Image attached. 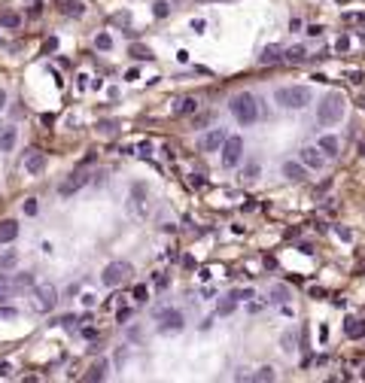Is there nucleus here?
Here are the masks:
<instances>
[{
  "label": "nucleus",
  "instance_id": "nucleus-1",
  "mask_svg": "<svg viewBox=\"0 0 365 383\" xmlns=\"http://www.w3.org/2000/svg\"><path fill=\"white\" fill-rule=\"evenodd\" d=\"M229 107H232V116L240 122L243 128L256 125V119H259V100H256L250 92H240V95H234Z\"/></svg>",
  "mask_w": 365,
  "mask_h": 383
},
{
  "label": "nucleus",
  "instance_id": "nucleus-2",
  "mask_svg": "<svg viewBox=\"0 0 365 383\" xmlns=\"http://www.w3.org/2000/svg\"><path fill=\"white\" fill-rule=\"evenodd\" d=\"M344 110H347L344 95H338V92L326 95V97L320 100V107H317V119H320V125H338V122L344 119Z\"/></svg>",
  "mask_w": 365,
  "mask_h": 383
},
{
  "label": "nucleus",
  "instance_id": "nucleus-3",
  "mask_svg": "<svg viewBox=\"0 0 365 383\" xmlns=\"http://www.w3.org/2000/svg\"><path fill=\"white\" fill-rule=\"evenodd\" d=\"M274 97L286 110H301V107L310 103V89H307V85H283V89L274 92Z\"/></svg>",
  "mask_w": 365,
  "mask_h": 383
},
{
  "label": "nucleus",
  "instance_id": "nucleus-4",
  "mask_svg": "<svg viewBox=\"0 0 365 383\" xmlns=\"http://www.w3.org/2000/svg\"><path fill=\"white\" fill-rule=\"evenodd\" d=\"M55 304H58V289H55V286H49V283L33 286L31 307L37 310V313H49V310H55Z\"/></svg>",
  "mask_w": 365,
  "mask_h": 383
},
{
  "label": "nucleus",
  "instance_id": "nucleus-5",
  "mask_svg": "<svg viewBox=\"0 0 365 383\" xmlns=\"http://www.w3.org/2000/svg\"><path fill=\"white\" fill-rule=\"evenodd\" d=\"M131 277V265L128 262H113V265H107L103 268V274H100V280H103V286H122Z\"/></svg>",
  "mask_w": 365,
  "mask_h": 383
},
{
  "label": "nucleus",
  "instance_id": "nucleus-6",
  "mask_svg": "<svg viewBox=\"0 0 365 383\" xmlns=\"http://www.w3.org/2000/svg\"><path fill=\"white\" fill-rule=\"evenodd\" d=\"M222 164L225 167H237L240 159H243V140L240 137H225V143H222Z\"/></svg>",
  "mask_w": 365,
  "mask_h": 383
},
{
  "label": "nucleus",
  "instance_id": "nucleus-7",
  "mask_svg": "<svg viewBox=\"0 0 365 383\" xmlns=\"http://www.w3.org/2000/svg\"><path fill=\"white\" fill-rule=\"evenodd\" d=\"M183 328V313L180 310H162L159 313V332L162 335H173Z\"/></svg>",
  "mask_w": 365,
  "mask_h": 383
},
{
  "label": "nucleus",
  "instance_id": "nucleus-8",
  "mask_svg": "<svg viewBox=\"0 0 365 383\" xmlns=\"http://www.w3.org/2000/svg\"><path fill=\"white\" fill-rule=\"evenodd\" d=\"M225 137H229V134H225L222 128H213V131H207L204 137H201V152H219L222 149V143H225Z\"/></svg>",
  "mask_w": 365,
  "mask_h": 383
},
{
  "label": "nucleus",
  "instance_id": "nucleus-9",
  "mask_svg": "<svg viewBox=\"0 0 365 383\" xmlns=\"http://www.w3.org/2000/svg\"><path fill=\"white\" fill-rule=\"evenodd\" d=\"M301 164L310 167V170H320L326 164V155L320 152V146H304L301 149Z\"/></svg>",
  "mask_w": 365,
  "mask_h": 383
},
{
  "label": "nucleus",
  "instance_id": "nucleus-10",
  "mask_svg": "<svg viewBox=\"0 0 365 383\" xmlns=\"http://www.w3.org/2000/svg\"><path fill=\"white\" fill-rule=\"evenodd\" d=\"M85 183H89V173L76 170V173H70V180H64V183H61V189H58V192H61V195L67 198V195H73V192H79Z\"/></svg>",
  "mask_w": 365,
  "mask_h": 383
},
{
  "label": "nucleus",
  "instance_id": "nucleus-11",
  "mask_svg": "<svg viewBox=\"0 0 365 383\" xmlns=\"http://www.w3.org/2000/svg\"><path fill=\"white\" fill-rule=\"evenodd\" d=\"M43 167H46V155H43L40 149H31V152L25 155V170L37 177V173H43Z\"/></svg>",
  "mask_w": 365,
  "mask_h": 383
},
{
  "label": "nucleus",
  "instance_id": "nucleus-12",
  "mask_svg": "<svg viewBox=\"0 0 365 383\" xmlns=\"http://www.w3.org/2000/svg\"><path fill=\"white\" fill-rule=\"evenodd\" d=\"M283 177L292 180V183H301V180L307 177V167H304L301 161H286V164H283Z\"/></svg>",
  "mask_w": 365,
  "mask_h": 383
},
{
  "label": "nucleus",
  "instance_id": "nucleus-13",
  "mask_svg": "<svg viewBox=\"0 0 365 383\" xmlns=\"http://www.w3.org/2000/svg\"><path fill=\"white\" fill-rule=\"evenodd\" d=\"M19 237V222L15 219H3L0 222V243H12Z\"/></svg>",
  "mask_w": 365,
  "mask_h": 383
},
{
  "label": "nucleus",
  "instance_id": "nucleus-14",
  "mask_svg": "<svg viewBox=\"0 0 365 383\" xmlns=\"http://www.w3.org/2000/svg\"><path fill=\"white\" fill-rule=\"evenodd\" d=\"M15 140H19V131H15L12 125L0 131V152H12L15 149Z\"/></svg>",
  "mask_w": 365,
  "mask_h": 383
},
{
  "label": "nucleus",
  "instance_id": "nucleus-15",
  "mask_svg": "<svg viewBox=\"0 0 365 383\" xmlns=\"http://www.w3.org/2000/svg\"><path fill=\"white\" fill-rule=\"evenodd\" d=\"M344 332H347V338H353V341H359V338H365V319H347L344 322Z\"/></svg>",
  "mask_w": 365,
  "mask_h": 383
},
{
  "label": "nucleus",
  "instance_id": "nucleus-16",
  "mask_svg": "<svg viewBox=\"0 0 365 383\" xmlns=\"http://www.w3.org/2000/svg\"><path fill=\"white\" fill-rule=\"evenodd\" d=\"M320 152L323 155H338V137H332V134H326V137H320Z\"/></svg>",
  "mask_w": 365,
  "mask_h": 383
},
{
  "label": "nucleus",
  "instance_id": "nucleus-17",
  "mask_svg": "<svg viewBox=\"0 0 365 383\" xmlns=\"http://www.w3.org/2000/svg\"><path fill=\"white\" fill-rule=\"evenodd\" d=\"M280 58H283V49H280V46H265V52L259 55V61H262V64H277Z\"/></svg>",
  "mask_w": 365,
  "mask_h": 383
},
{
  "label": "nucleus",
  "instance_id": "nucleus-18",
  "mask_svg": "<svg viewBox=\"0 0 365 383\" xmlns=\"http://www.w3.org/2000/svg\"><path fill=\"white\" fill-rule=\"evenodd\" d=\"M289 298H292L289 286H280V283H277V286H271V301H274V304H286Z\"/></svg>",
  "mask_w": 365,
  "mask_h": 383
},
{
  "label": "nucleus",
  "instance_id": "nucleus-19",
  "mask_svg": "<svg viewBox=\"0 0 365 383\" xmlns=\"http://www.w3.org/2000/svg\"><path fill=\"white\" fill-rule=\"evenodd\" d=\"M15 265H19V253H3L0 255V274H9Z\"/></svg>",
  "mask_w": 365,
  "mask_h": 383
},
{
  "label": "nucleus",
  "instance_id": "nucleus-20",
  "mask_svg": "<svg viewBox=\"0 0 365 383\" xmlns=\"http://www.w3.org/2000/svg\"><path fill=\"white\" fill-rule=\"evenodd\" d=\"M12 292H15V286H12V280H9V274H0V301H6Z\"/></svg>",
  "mask_w": 365,
  "mask_h": 383
},
{
  "label": "nucleus",
  "instance_id": "nucleus-21",
  "mask_svg": "<svg viewBox=\"0 0 365 383\" xmlns=\"http://www.w3.org/2000/svg\"><path fill=\"white\" fill-rule=\"evenodd\" d=\"M195 110H198V100L195 97H183L180 107H177V116H189V113H195Z\"/></svg>",
  "mask_w": 365,
  "mask_h": 383
},
{
  "label": "nucleus",
  "instance_id": "nucleus-22",
  "mask_svg": "<svg viewBox=\"0 0 365 383\" xmlns=\"http://www.w3.org/2000/svg\"><path fill=\"white\" fill-rule=\"evenodd\" d=\"M15 292H25V289H33V274H19L15 277Z\"/></svg>",
  "mask_w": 365,
  "mask_h": 383
},
{
  "label": "nucleus",
  "instance_id": "nucleus-23",
  "mask_svg": "<svg viewBox=\"0 0 365 383\" xmlns=\"http://www.w3.org/2000/svg\"><path fill=\"white\" fill-rule=\"evenodd\" d=\"M103 374H107V362H98V365H92V371L82 380H103Z\"/></svg>",
  "mask_w": 365,
  "mask_h": 383
},
{
  "label": "nucleus",
  "instance_id": "nucleus-24",
  "mask_svg": "<svg viewBox=\"0 0 365 383\" xmlns=\"http://www.w3.org/2000/svg\"><path fill=\"white\" fill-rule=\"evenodd\" d=\"M250 380H259V383H268V380H274V368H271V365H265V368H259L256 374H250Z\"/></svg>",
  "mask_w": 365,
  "mask_h": 383
},
{
  "label": "nucleus",
  "instance_id": "nucleus-25",
  "mask_svg": "<svg viewBox=\"0 0 365 383\" xmlns=\"http://www.w3.org/2000/svg\"><path fill=\"white\" fill-rule=\"evenodd\" d=\"M128 52H131V58H137V61H149V58H152V52H149L146 46H137V43H134Z\"/></svg>",
  "mask_w": 365,
  "mask_h": 383
},
{
  "label": "nucleus",
  "instance_id": "nucleus-26",
  "mask_svg": "<svg viewBox=\"0 0 365 383\" xmlns=\"http://www.w3.org/2000/svg\"><path fill=\"white\" fill-rule=\"evenodd\" d=\"M19 25H22V19L15 12H3L0 15V28H19Z\"/></svg>",
  "mask_w": 365,
  "mask_h": 383
},
{
  "label": "nucleus",
  "instance_id": "nucleus-27",
  "mask_svg": "<svg viewBox=\"0 0 365 383\" xmlns=\"http://www.w3.org/2000/svg\"><path fill=\"white\" fill-rule=\"evenodd\" d=\"M304 55H307V52H304L301 46H292V49L286 52L283 58H286V61H292V64H299V61H304Z\"/></svg>",
  "mask_w": 365,
  "mask_h": 383
},
{
  "label": "nucleus",
  "instance_id": "nucleus-28",
  "mask_svg": "<svg viewBox=\"0 0 365 383\" xmlns=\"http://www.w3.org/2000/svg\"><path fill=\"white\" fill-rule=\"evenodd\" d=\"M259 173H262V167H259L256 161H250V164H243V180H256Z\"/></svg>",
  "mask_w": 365,
  "mask_h": 383
},
{
  "label": "nucleus",
  "instance_id": "nucleus-29",
  "mask_svg": "<svg viewBox=\"0 0 365 383\" xmlns=\"http://www.w3.org/2000/svg\"><path fill=\"white\" fill-rule=\"evenodd\" d=\"M131 195H134V204H143V201H146V186H143V183H134Z\"/></svg>",
  "mask_w": 365,
  "mask_h": 383
},
{
  "label": "nucleus",
  "instance_id": "nucleus-30",
  "mask_svg": "<svg viewBox=\"0 0 365 383\" xmlns=\"http://www.w3.org/2000/svg\"><path fill=\"white\" fill-rule=\"evenodd\" d=\"M95 46H98L100 52H107V49L113 46V37H110V33H98V40H95Z\"/></svg>",
  "mask_w": 365,
  "mask_h": 383
},
{
  "label": "nucleus",
  "instance_id": "nucleus-31",
  "mask_svg": "<svg viewBox=\"0 0 365 383\" xmlns=\"http://www.w3.org/2000/svg\"><path fill=\"white\" fill-rule=\"evenodd\" d=\"M64 15H82V3H79V0H70V3H64Z\"/></svg>",
  "mask_w": 365,
  "mask_h": 383
},
{
  "label": "nucleus",
  "instance_id": "nucleus-32",
  "mask_svg": "<svg viewBox=\"0 0 365 383\" xmlns=\"http://www.w3.org/2000/svg\"><path fill=\"white\" fill-rule=\"evenodd\" d=\"M152 12H155V19H165V15L170 12V3H167V0H159V3H155V9H152Z\"/></svg>",
  "mask_w": 365,
  "mask_h": 383
},
{
  "label": "nucleus",
  "instance_id": "nucleus-33",
  "mask_svg": "<svg viewBox=\"0 0 365 383\" xmlns=\"http://www.w3.org/2000/svg\"><path fill=\"white\" fill-rule=\"evenodd\" d=\"M234 307H237V301H234V298H232V295H229V298H225V301L219 304V313H222V317H229V313H232Z\"/></svg>",
  "mask_w": 365,
  "mask_h": 383
},
{
  "label": "nucleus",
  "instance_id": "nucleus-34",
  "mask_svg": "<svg viewBox=\"0 0 365 383\" xmlns=\"http://www.w3.org/2000/svg\"><path fill=\"white\" fill-rule=\"evenodd\" d=\"M232 298H234V301H247V298H253V289H234Z\"/></svg>",
  "mask_w": 365,
  "mask_h": 383
},
{
  "label": "nucleus",
  "instance_id": "nucleus-35",
  "mask_svg": "<svg viewBox=\"0 0 365 383\" xmlns=\"http://www.w3.org/2000/svg\"><path fill=\"white\" fill-rule=\"evenodd\" d=\"M283 350H286V353H292V350H295V335H292V332H286V335H283Z\"/></svg>",
  "mask_w": 365,
  "mask_h": 383
},
{
  "label": "nucleus",
  "instance_id": "nucleus-36",
  "mask_svg": "<svg viewBox=\"0 0 365 383\" xmlns=\"http://www.w3.org/2000/svg\"><path fill=\"white\" fill-rule=\"evenodd\" d=\"M19 317V310H12V307H0V319H15Z\"/></svg>",
  "mask_w": 365,
  "mask_h": 383
},
{
  "label": "nucleus",
  "instance_id": "nucleus-37",
  "mask_svg": "<svg viewBox=\"0 0 365 383\" xmlns=\"http://www.w3.org/2000/svg\"><path fill=\"white\" fill-rule=\"evenodd\" d=\"M134 298H137V301H146V298H149V289H146V286H137V289H134Z\"/></svg>",
  "mask_w": 365,
  "mask_h": 383
},
{
  "label": "nucleus",
  "instance_id": "nucleus-38",
  "mask_svg": "<svg viewBox=\"0 0 365 383\" xmlns=\"http://www.w3.org/2000/svg\"><path fill=\"white\" fill-rule=\"evenodd\" d=\"M189 186H192V189H201V186H204V177H201V173H192V177H189Z\"/></svg>",
  "mask_w": 365,
  "mask_h": 383
},
{
  "label": "nucleus",
  "instance_id": "nucleus-39",
  "mask_svg": "<svg viewBox=\"0 0 365 383\" xmlns=\"http://www.w3.org/2000/svg\"><path fill=\"white\" fill-rule=\"evenodd\" d=\"M335 49H338V52H347V49H350V37H338Z\"/></svg>",
  "mask_w": 365,
  "mask_h": 383
},
{
  "label": "nucleus",
  "instance_id": "nucleus-40",
  "mask_svg": "<svg viewBox=\"0 0 365 383\" xmlns=\"http://www.w3.org/2000/svg\"><path fill=\"white\" fill-rule=\"evenodd\" d=\"M98 128H100L103 134H113V131H116V122H110V119H107V122H100Z\"/></svg>",
  "mask_w": 365,
  "mask_h": 383
},
{
  "label": "nucleus",
  "instance_id": "nucleus-41",
  "mask_svg": "<svg viewBox=\"0 0 365 383\" xmlns=\"http://www.w3.org/2000/svg\"><path fill=\"white\" fill-rule=\"evenodd\" d=\"M25 213L28 216H37V201H25Z\"/></svg>",
  "mask_w": 365,
  "mask_h": 383
},
{
  "label": "nucleus",
  "instance_id": "nucleus-42",
  "mask_svg": "<svg viewBox=\"0 0 365 383\" xmlns=\"http://www.w3.org/2000/svg\"><path fill=\"white\" fill-rule=\"evenodd\" d=\"M58 49V40L55 37H52V40H46V46H43V52H46V55H49V52H55Z\"/></svg>",
  "mask_w": 365,
  "mask_h": 383
},
{
  "label": "nucleus",
  "instance_id": "nucleus-43",
  "mask_svg": "<svg viewBox=\"0 0 365 383\" xmlns=\"http://www.w3.org/2000/svg\"><path fill=\"white\" fill-rule=\"evenodd\" d=\"M76 322H79L76 317H61V325H64V328H73Z\"/></svg>",
  "mask_w": 365,
  "mask_h": 383
},
{
  "label": "nucleus",
  "instance_id": "nucleus-44",
  "mask_svg": "<svg viewBox=\"0 0 365 383\" xmlns=\"http://www.w3.org/2000/svg\"><path fill=\"white\" fill-rule=\"evenodd\" d=\"M137 152H140V155H149V152H152V143H149V140L140 143V146H137Z\"/></svg>",
  "mask_w": 365,
  "mask_h": 383
},
{
  "label": "nucleus",
  "instance_id": "nucleus-45",
  "mask_svg": "<svg viewBox=\"0 0 365 383\" xmlns=\"http://www.w3.org/2000/svg\"><path fill=\"white\" fill-rule=\"evenodd\" d=\"M9 371H12L9 362H0V377H9Z\"/></svg>",
  "mask_w": 365,
  "mask_h": 383
},
{
  "label": "nucleus",
  "instance_id": "nucleus-46",
  "mask_svg": "<svg viewBox=\"0 0 365 383\" xmlns=\"http://www.w3.org/2000/svg\"><path fill=\"white\" fill-rule=\"evenodd\" d=\"M307 33H310V37H320V33H323V28H320V25H310V28H307Z\"/></svg>",
  "mask_w": 365,
  "mask_h": 383
},
{
  "label": "nucleus",
  "instance_id": "nucleus-47",
  "mask_svg": "<svg viewBox=\"0 0 365 383\" xmlns=\"http://www.w3.org/2000/svg\"><path fill=\"white\" fill-rule=\"evenodd\" d=\"M335 231H338V237H341V240H350V231H347V228H341V225H338Z\"/></svg>",
  "mask_w": 365,
  "mask_h": 383
},
{
  "label": "nucleus",
  "instance_id": "nucleus-48",
  "mask_svg": "<svg viewBox=\"0 0 365 383\" xmlns=\"http://www.w3.org/2000/svg\"><path fill=\"white\" fill-rule=\"evenodd\" d=\"M192 28H195L198 33H201V31H204V19H195V22H192Z\"/></svg>",
  "mask_w": 365,
  "mask_h": 383
},
{
  "label": "nucleus",
  "instance_id": "nucleus-49",
  "mask_svg": "<svg viewBox=\"0 0 365 383\" xmlns=\"http://www.w3.org/2000/svg\"><path fill=\"white\" fill-rule=\"evenodd\" d=\"M3 107H6V92L0 89V110H3Z\"/></svg>",
  "mask_w": 365,
  "mask_h": 383
},
{
  "label": "nucleus",
  "instance_id": "nucleus-50",
  "mask_svg": "<svg viewBox=\"0 0 365 383\" xmlns=\"http://www.w3.org/2000/svg\"><path fill=\"white\" fill-rule=\"evenodd\" d=\"M359 110H365V97H359Z\"/></svg>",
  "mask_w": 365,
  "mask_h": 383
},
{
  "label": "nucleus",
  "instance_id": "nucleus-51",
  "mask_svg": "<svg viewBox=\"0 0 365 383\" xmlns=\"http://www.w3.org/2000/svg\"><path fill=\"white\" fill-rule=\"evenodd\" d=\"M362 155H365V143H362Z\"/></svg>",
  "mask_w": 365,
  "mask_h": 383
}]
</instances>
